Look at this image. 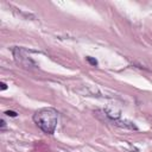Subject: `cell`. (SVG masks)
<instances>
[{
	"mask_svg": "<svg viewBox=\"0 0 152 152\" xmlns=\"http://www.w3.org/2000/svg\"><path fill=\"white\" fill-rule=\"evenodd\" d=\"M5 114L8 115V116H12V118H15L17 116V113L13 112V110H7V112H5Z\"/></svg>",
	"mask_w": 152,
	"mask_h": 152,
	"instance_id": "cell-3",
	"label": "cell"
},
{
	"mask_svg": "<svg viewBox=\"0 0 152 152\" xmlns=\"http://www.w3.org/2000/svg\"><path fill=\"white\" fill-rule=\"evenodd\" d=\"M7 87H6V84L4 83V82H1V90H5Z\"/></svg>",
	"mask_w": 152,
	"mask_h": 152,
	"instance_id": "cell-4",
	"label": "cell"
},
{
	"mask_svg": "<svg viewBox=\"0 0 152 152\" xmlns=\"http://www.w3.org/2000/svg\"><path fill=\"white\" fill-rule=\"evenodd\" d=\"M34 124L48 134H52L58 121V112L55 108H40L33 114Z\"/></svg>",
	"mask_w": 152,
	"mask_h": 152,
	"instance_id": "cell-1",
	"label": "cell"
},
{
	"mask_svg": "<svg viewBox=\"0 0 152 152\" xmlns=\"http://www.w3.org/2000/svg\"><path fill=\"white\" fill-rule=\"evenodd\" d=\"M87 61H88V63H89V64H91V65H94V66H96V65H97V61H96L95 58L87 57Z\"/></svg>",
	"mask_w": 152,
	"mask_h": 152,
	"instance_id": "cell-2",
	"label": "cell"
},
{
	"mask_svg": "<svg viewBox=\"0 0 152 152\" xmlns=\"http://www.w3.org/2000/svg\"><path fill=\"white\" fill-rule=\"evenodd\" d=\"M1 128H5V121L1 120Z\"/></svg>",
	"mask_w": 152,
	"mask_h": 152,
	"instance_id": "cell-5",
	"label": "cell"
}]
</instances>
